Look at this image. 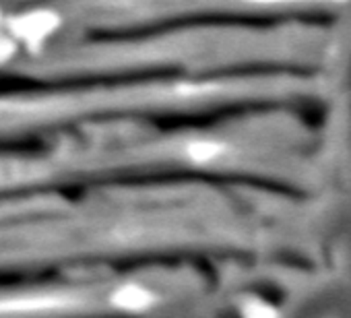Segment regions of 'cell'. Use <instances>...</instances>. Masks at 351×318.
<instances>
[{"instance_id":"2","label":"cell","mask_w":351,"mask_h":318,"mask_svg":"<svg viewBox=\"0 0 351 318\" xmlns=\"http://www.w3.org/2000/svg\"><path fill=\"white\" fill-rule=\"evenodd\" d=\"M73 304L66 295H48V293H25V295H9L0 297V318H19V316H38L64 310Z\"/></svg>"},{"instance_id":"1","label":"cell","mask_w":351,"mask_h":318,"mask_svg":"<svg viewBox=\"0 0 351 318\" xmlns=\"http://www.w3.org/2000/svg\"><path fill=\"white\" fill-rule=\"evenodd\" d=\"M108 304L120 314L143 316L157 308L159 293L141 281H122L108 293Z\"/></svg>"}]
</instances>
